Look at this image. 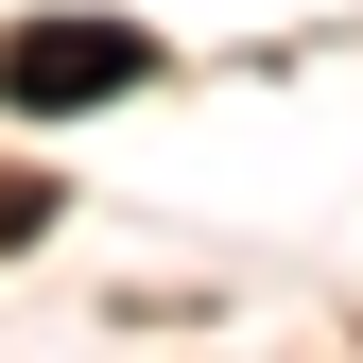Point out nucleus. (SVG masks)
Returning a JSON list of instances; mask_svg holds the SVG:
<instances>
[{
    "label": "nucleus",
    "instance_id": "f257e3e1",
    "mask_svg": "<svg viewBox=\"0 0 363 363\" xmlns=\"http://www.w3.org/2000/svg\"><path fill=\"white\" fill-rule=\"evenodd\" d=\"M139 69H156V35H139V18H18V35H0V104H35V121L121 104Z\"/></svg>",
    "mask_w": 363,
    "mask_h": 363
},
{
    "label": "nucleus",
    "instance_id": "f03ea898",
    "mask_svg": "<svg viewBox=\"0 0 363 363\" xmlns=\"http://www.w3.org/2000/svg\"><path fill=\"white\" fill-rule=\"evenodd\" d=\"M69 191H52V173H0V242H35V225H52Z\"/></svg>",
    "mask_w": 363,
    "mask_h": 363
}]
</instances>
